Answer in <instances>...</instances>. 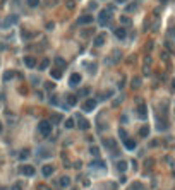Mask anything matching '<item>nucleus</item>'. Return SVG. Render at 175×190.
Returning a JSON list of instances; mask_svg holds the SVG:
<instances>
[{
    "label": "nucleus",
    "instance_id": "nucleus-26",
    "mask_svg": "<svg viewBox=\"0 0 175 190\" xmlns=\"http://www.w3.org/2000/svg\"><path fill=\"white\" fill-rule=\"evenodd\" d=\"M105 146L108 149H115V141H113V139H108V141H105Z\"/></svg>",
    "mask_w": 175,
    "mask_h": 190
},
{
    "label": "nucleus",
    "instance_id": "nucleus-8",
    "mask_svg": "<svg viewBox=\"0 0 175 190\" xmlns=\"http://www.w3.org/2000/svg\"><path fill=\"white\" fill-rule=\"evenodd\" d=\"M98 19H100V24H101V26L108 24V21H110V12L101 11V12H100V16H98Z\"/></svg>",
    "mask_w": 175,
    "mask_h": 190
},
{
    "label": "nucleus",
    "instance_id": "nucleus-3",
    "mask_svg": "<svg viewBox=\"0 0 175 190\" xmlns=\"http://www.w3.org/2000/svg\"><path fill=\"white\" fill-rule=\"evenodd\" d=\"M22 62H24V65H26L28 69H34V67H38V60L34 57H31V55H26V57L22 58Z\"/></svg>",
    "mask_w": 175,
    "mask_h": 190
},
{
    "label": "nucleus",
    "instance_id": "nucleus-5",
    "mask_svg": "<svg viewBox=\"0 0 175 190\" xmlns=\"http://www.w3.org/2000/svg\"><path fill=\"white\" fill-rule=\"evenodd\" d=\"M138 115H139V118H146L148 116V106H146V103H139L138 105Z\"/></svg>",
    "mask_w": 175,
    "mask_h": 190
},
{
    "label": "nucleus",
    "instance_id": "nucleus-43",
    "mask_svg": "<svg viewBox=\"0 0 175 190\" xmlns=\"http://www.w3.org/2000/svg\"><path fill=\"white\" fill-rule=\"evenodd\" d=\"M117 2H118V4H120V2H127V0H117Z\"/></svg>",
    "mask_w": 175,
    "mask_h": 190
},
{
    "label": "nucleus",
    "instance_id": "nucleus-4",
    "mask_svg": "<svg viewBox=\"0 0 175 190\" xmlns=\"http://www.w3.org/2000/svg\"><path fill=\"white\" fill-rule=\"evenodd\" d=\"M95 106H96V100H86L84 103H83V110L84 111H93L95 110Z\"/></svg>",
    "mask_w": 175,
    "mask_h": 190
},
{
    "label": "nucleus",
    "instance_id": "nucleus-16",
    "mask_svg": "<svg viewBox=\"0 0 175 190\" xmlns=\"http://www.w3.org/2000/svg\"><path fill=\"white\" fill-rule=\"evenodd\" d=\"M117 169H118L120 173H124V171H127V161H124V159H120V161L117 163Z\"/></svg>",
    "mask_w": 175,
    "mask_h": 190
},
{
    "label": "nucleus",
    "instance_id": "nucleus-14",
    "mask_svg": "<svg viewBox=\"0 0 175 190\" xmlns=\"http://www.w3.org/2000/svg\"><path fill=\"white\" fill-rule=\"evenodd\" d=\"M50 75H52L53 79H60V77H62V69H60V67H55V69H52L50 70Z\"/></svg>",
    "mask_w": 175,
    "mask_h": 190
},
{
    "label": "nucleus",
    "instance_id": "nucleus-6",
    "mask_svg": "<svg viewBox=\"0 0 175 190\" xmlns=\"http://www.w3.org/2000/svg\"><path fill=\"white\" fill-rule=\"evenodd\" d=\"M95 21V17L89 16V14H84V16H81L79 19H77V22H79L81 26H86V24H91V22Z\"/></svg>",
    "mask_w": 175,
    "mask_h": 190
},
{
    "label": "nucleus",
    "instance_id": "nucleus-7",
    "mask_svg": "<svg viewBox=\"0 0 175 190\" xmlns=\"http://www.w3.org/2000/svg\"><path fill=\"white\" fill-rule=\"evenodd\" d=\"M53 171H55V168H53V164H43V168H41V175L43 176H52Z\"/></svg>",
    "mask_w": 175,
    "mask_h": 190
},
{
    "label": "nucleus",
    "instance_id": "nucleus-34",
    "mask_svg": "<svg viewBox=\"0 0 175 190\" xmlns=\"http://www.w3.org/2000/svg\"><path fill=\"white\" fill-rule=\"evenodd\" d=\"M136 9H138V4H129V7H127V11H129V12L136 11Z\"/></svg>",
    "mask_w": 175,
    "mask_h": 190
},
{
    "label": "nucleus",
    "instance_id": "nucleus-33",
    "mask_svg": "<svg viewBox=\"0 0 175 190\" xmlns=\"http://www.w3.org/2000/svg\"><path fill=\"white\" fill-rule=\"evenodd\" d=\"M118 135H120V139H127V134H125V130H124V128H120V130H118Z\"/></svg>",
    "mask_w": 175,
    "mask_h": 190
},
{
    "label": "nucleus",
    "instance_id": "nucleus-1",
    "mask_svg": "<svg viewBox=\"0 0 175 190\" xmlns=\"http://www.w3.org/2000/svg\"><path fill=\"white\" fill-rule=\"evenodd\" d=\"M52 128H53V123L50 120H41L38 123V132L41 135H45V137H48L52 134Z\"/></svg>",
    "mask_w": 175,
    "mask_h": 190
},
{
    "label": "nucleus",
    "instance_id": "nucleus-15",
    "mask_svg": "<svg viewBox=\"0 0 175 190\" xmlns=\"http://www.w3.org/2000/svg\"><path fill=\"white\" fill-rule=\"evenodd\" d=\"M141 84H143L141 77H132V81H131V87H132V89H138V87H141Z\"/></svg>",
    "mask_w": 175,
    "mask_h": 190
},
{
    "label": "nucleus",
    "instance_id": "nucleus-17",
    "mask_svg": "<svg viewBox=\"0 0 175 190\" xmlns=\"http://www.w3.org/2000/svg\"><path fill=\"white\" fill-rule=\"evenodd\" d=\"M65 100H67V105L69 106H74L76 103H77V96L76 94H67L65 96Z\"/></svg>",
    "mask_w": 175,
    "mask_h": 190
},
{
    "label": "nucleus",
    "instance_id": "nucleus-38",
    "mask_svg": "<svg viewBox=\"0 0 175 190\" xmlns=\"http://www.w3.org/2000/svg\"><path fill=\"white\" fill-rule=\"evenodd\" d=\"M120 22H122V24H129V17L127 16H122V17H120Z\"/></svg>",
    "mask_w": 175,
    "mask_h": 190
},
{
    "label": "nucleus",
    "instance_id": "nucleus-2",
    "mask_svg": "<svg viewBox=\"0 0 175 190\" xmlns=\"http://www.w3.org/2000/svg\"><path fill=\"white\" fill-rule=\"evenodd\" d=\"M19 173L24 175V176H34L36 169H34V166H31V164H21V166H19Z\"/></svg>",
    "mask_w": 175,
    "mask_h": 190
},
{
    "label": "nucleus",
    "instance_id": "nucleus-21",
    "mask_svg": "<svg viewBox=\"0 0 175 190\" xmlns=\"http://www.w3.org/2000/svg\"><path fill=\"white\" fill-rule=\"evenodd\" d=\"M48 65H50V58H43L41 63L38 65V69H40V70H45V69L48 67Z\"/></svg>",
    "mask_w": 175,
    "mask_h": 190
},
{
    "label": "nucleus",
    "instance_id": "nucleus-35",
    "mask_svg": "<svg viewBox=\"0 0 175 190\" xmlns=\"http://www.w3.org/2000/svg\"><path fill=\"white\" fill-rule=\"evenodd\" d=\"M91 33H95V31H91V29H84V31H83V38H88Z\"/></svg>",
    "mask_w": 175,
    "mask_h": 190
},
{
    "label": "nucleus",
    "instance_id": "nucleus-20",
    "mask_svg": "<svg viewBox=\"0 0 175 190\" xmlns=\"http://www.w3.org/2000/svg\"><path fill=\"white\" fill-rule=\"evenodd\" d=\"M139 135H141V137H148V135H149V127L148 125H143V127H141Z\"/></svg>",
    "mask_w": 175,
    "mask_h": 190
},
{
    "label": "nucleus",
    "instance_id": "nucleus-31",
    "mask_svg": "<svg viewBox=\"0 0 175 190\" xmlns=\"http://www.w3.org/2000/svg\"><path fill=\"white\" fill-rule=\"evenodd\" d=\"M34 36H36L34 33H22V38H24V40H31V38H34Z\"/></svg>",
    "mask_w": 175,
    "mask_h": 190
},
{
    "label": "nucleus",
    "instance_id": "nucleus-30",
    "mask_svg": "<svg viewBox=\"0 0 175 190\" xmlns=\"http://www.w3.org/2000/svg\"><path fill=\"white\" fill-rule=\"evenodd\" d=\"M28 2V5L29 7H38L40 5V0H26Z\"/></svg>",
    "mask_w": 175,
    "mask_h": 190
},
{
    "label": "nucleus",
    "instance_id": "nucleus-18",
    "mask_svg": "<svg viewBox=\"0 0 175 190\" xmlns=\"http://www.w3.org/2000/svg\"><path fill=\"white\" fill-rule=\"evenodd\" d=\"M124 146L129 149V151H132V149H136V142H134L132 139H124Z\"/></svg>",
    "mask_w": 175,
    "mask_h": 190
},
{
    "label": "nucleus",
    "instance_id": "nucleus-19",
    "mask_svg": "<svg viewBox=\"0 0 175 190\" xmlns=\"http://www.w3.org/2000/svg\"><path fill=\"white\" fill-rule=\"evenodd\" d=\"M58 185H60V187H69L70 185V178L69 176H62V178L58 180Z\"/></svg>",
    "mask_w": 175,
    "mask_h": 190
},
{
    "label": "nucleus",
    "instance_id": "nucleus-44",
    "mask_svg": "<svg viewBox=\"0 0 175 190\" xmlns=\"http://www.w3.org/2000/svg\"><path fill=\"white\" fill-rule=\"evenodd\" d=\"M161 2H167V0H161Z\"/></svg>",
    "mask_w": 175,
    "mask_h": 190
},
{
    "label": "nucleus",
    "instance_id": "nucleus-42",
    "mask_svg": "<svg viewBox=\"0 0 175 190\" xmlns=\"http://www.w3.org/2000/svg\"><path fill=\"white\" fill-rule=\"evenodd\" d=\"M172 86H173V89H175V79H173V81H172Z\"/></svg>",
    "mask_w": 175,
    "mask_h": 190
},
{
    "label": "nucleus",
    "instance_id": "nucleus-28",
    "mask_svg": "<svg viewBox=\"0 0 175 190\" xmlns=\"http://www.w3.org/2000/svg\"><path fill=\"white\" fill-rule=\"evenodd\" d=\"M55 63H57L58 67L62 69V67H65V62H64V58H60V57H57L55 58Z\"/></svg>",
    "mask_w": 175,
    "mask_h": 190
},
{
    "label": "nucleus",
    "instance_id": "nucleus-37",
    "mask_svg": "<svg viewBox=\"0 0 175 190\" xmlns=\"http://www.w3.org/2000/svg\"><path fill=\"white\" fill-rule=\"evenodd\" d=\"M40 154H41V158H48V151H45V149H40Z\"/></svg>",
    "mask_w": 175,
    "mask_h": 190
},
{
    "label": "nucleus",
    "instance_id": "nucleus-22",
    "mask_svg": "<svg viewBox=\"0 0 175 190\" xmlns=\"http://www.w3.org/2000/svg\"><path fill=\"white\" fill-rule=\"evenodd\" d=\"M74 125H76V122L72 120V118H65V122H64L65 128H74Z\"/></svg>",
    "mask_w": 175,
    "mask_h": 190
},
{
    "label": "nucleus",
    "instance_id": "nucleus-36",
    "mask_svg": "<svg viewBox=\"0 0 175 190\" xmlns=\"http://www.w3.org/2000/svg\"><path fill=\"white\" fill-rule=\"evenodd\" d=\"M91 166H98V168H103L105 164L101 163V161H95V163H91Z\"/></svg>",
    "mask_w": 175,
    "mask_h": 190
},
{
    "label": "nucleus",
    "instance_id": "nucleus-24",
    "mask_svg": "<svg viewBox=\"0 0 175 190\" xmlns=\"http://www.w3.org/2000/svg\"><path fill=\"white\" fill-rule=\"evenodd\" d=\"M29 154H31V151H29V149H22L21 153H19V158L21 159H26V158H29Z\"/></svg>",
    "mask_w": 175,
    "mask_h": 190
},
{
    "label": "nucleus",
    "instance_id": "nucleus-10",
    "mask_svg": "<svg viewBox=\"0 0 175 190\" xmlns=\"http://www.w3.org/2000/svg\"><path fill=\"white\" fill-rule=\"evenodd\" d=\"M93 45L95 46H103L105 45V34H98V36H95V40H93Z\"/></svg>",
    "mask_w": 175,
    "mask_h": 190
},
{
    "label": "nucleus",
    "instance_id": "nucleus-9",
    "mask_svg": "<svg viewBox=\"0 0 175 190\" xmlns=\"http://www.w3.org/2000/svg\"><path fill=\"white\" fill-rule=\"evenodd\" d=\"M77 127H79L81 130H88L89 128V122L84 120L83 116H77Z\"/></svg>",
    "mask_w": 175,
    "mask_h": 190
},
{
    "label": "nucleus",
    "instance_id": "nucleus-41",
    "mask_svg": "<svg viewBox=\"0 0 175 190\" xmlns=\"http://www.w3.org/2000/svg\"><path fill=\"white\" fill-rule=\"evenodd\" d=\"M2 127H4V125H2V122H0V132H2V130H4V128H2Z\"/></svg>",
    "mask_w": 175,
    "mask_h": 190
},
{
    "label": "nucleus",
    "instance_id": "nucleus-45",
    "mask_svg": "<svg viewBox=\"0 0 175 190\" xmlns=\"http://www.w3.org/2000/svg\"><path fill=\"white\" fill-rule=\"evenodd\" d=\"M72 190H77V188H72Z\"/></svg>",
    "mask_w": 175,
    "mask_h": 190
},
{
    "label": "nucleus",
    "instance_id": "nucleus-27",
    "mask_svg": "<svg viewBox=\"0 0 175 190\" xmlns=\"http://www.w3.org/2000/svg\"><path fill=\"white\" fill-rule=\"evenodd\" d=\"M65 5H67V9H69V11H74L76 2H74V0H67V2H65Z\"/></svg>",
    "mask_w": 175,
    "mask_h": 190
},
{
    "label": "nucleus",
    "instance_id": "nucleus-23",
    "mask_svg": "<svg viewBox=\"0 0 175 190\" xmlns=\"http://www.w3.org/2000/svg\"><path fill=\"white\" fill-rule=\"evenodd\" d=\"M14 75H16V72H14V70H7L5 74H4V81H11V79H14Z\"/></svg>",
    "mask_w": 175,
    "mask_h": 190
},
{
    "label": "nucleus",
    "instance_id": "nucleus-32",
    "mask_svg": "<svg viewBox=\"0 0 175 190\" xmlns=\"http://www.w3.org/2000/svg\"><path fill=\"white\" fill-rule=\"evenodd\" d=\"M11 190H22V185L17 182V183H14V185L11 187Z\"/></svg>",
    "mask_w": 175,
    "mask_h": 190
},
{
    "label": "nucleus",
    "instance_id": "nucleus-29",
    "mask_svg": "<svg viewBox=\"0 0 175 190\" xmlns=\"http://www.w3.org/2000/svg\"><path fill=\"white\" fill-rule=\"evenodd\" d=\"M36 190H52V188H50L47 183H38L36 185Z\"/></svg>",
    "mask_w": 175,
    "mask_h": 190
},
{
    "label": "nucleus",
    "instance_id": "nucleus-12",
    "mask_svg": "<svg viewBox=\"0 0 175 190\" xmlns=\"http://www.w3.org/2000/svg\"><path fill=\"white\" fill-rule=\"evenodd\" d=\"M81 82V74H72L69 77V86H77Z\"/></svg>",
    "mask_w": 175,
    "mask_h": 190
},
{
    "label": "nucleus",
    "instance_id": "nucleus-11",
    "mask_svg": "<svg viewBox=\"0 0 175 190\" xmlns=\"http://www.w3.org/2000/svg\"><path fill=\"white\" fill-rule=\"evenodd\" d=\"M16 22H17V16H9L5 21L2 22V26H4V27H9V26H12V24H16Z\"/></svg>",
    "mask_w": 175,
    "mask_h": 190
},
{
    "label": "nucleus",
    "instance_id": "nucleus-13",
    "mask_svg": "<svg viewBox=\"0 0 175 190\" xmlns=\"http://www.w3.org/2000/svg\"><path fill=\"white\" fill-rule=\"evenodd\" d=\"M115 36L118 38V40H124V38L127 36V31H125L124 27H117L115 29Z\"/></svg>",
    "mask_w": 175,
    "mask_h": 190
},
{
    "label": "nucleus",
    "instance_id": "nucleus-40",
    "mask_svg": "<svg viewBox=\"0 0 175 190\" xmlns=\"http://www.w3.org/2000/svg\"><path fill=\"white\" fill-rule=\"evenodd\" d=\"M144 164H146V168H151V166H153V159H149V161H146Z\"/></svg>",
    "mask_w": 175,
    "mask_h": 190
},
{
    "label": "nucleus",
    "instance_id": "nucleus-25",
    "mask_svg": "<svg viewBox=\"0 0 175 190\" xmlns=\"http://www.w3.org/2000/svg\"><path fill=\"white\" fill-rule=\"evenodd\" d=\"M89 153L95 156V158H100V149L96 147V146H91V149H89Z\"/></svg>",
    "mask_w": 175,
    "mask_h": 190
},
{
    "label": "nucleus",
    "instance_id": "nucleus-39",
    "mask_svg": "<svg viewBox=\"0 0 175 190\" xmlns=\"http://www.w3.org/2000/svg\"><path fill=\"white\" fill-rule=\"evenodd\" d=\"M45 87H47L48 91H53V87H55V86H53L52 82H47V84H45Z\"/></svg>",
    "mask_w": 175,
    "mask_h": 190
}]
</instances>
